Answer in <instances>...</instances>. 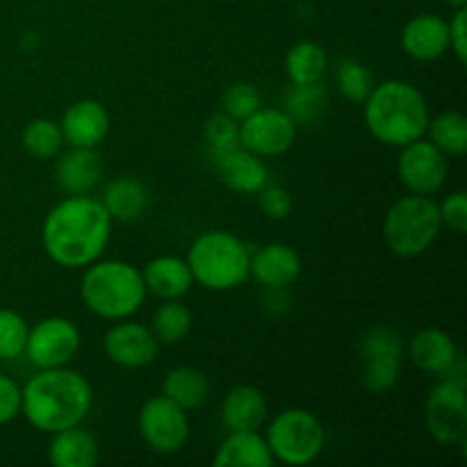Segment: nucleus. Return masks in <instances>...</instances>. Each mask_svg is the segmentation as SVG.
I'll return each instance as SVG.
<instances>
[{"label":"nucleus","instance_id":"nucleus-6","mask_svg":"<svg viewBox=\"0 0 467 467\" xmlns=\"http://www.w3.org/2000/svg\"><path fill=\"white\" fill-rule=\"evenodd\" d=\"M441 231V210L431 196H401L388 208L383 219V240L400 258H418L427 254Z\"/></svg>","mask_w":467,"mask_h":467},{"label":"nucleus","instance_id":"nucleus-13","mask_svg":"<svg viewBox=\"0 0 467 467\" xmlns=\"http://www.w3.org/2000/svg\"><path fill=\"white\" fill-rule=\"evenodd\" d=\"M397 173L410 194L431 196L445 187L450 176V162L442 150L429 140H415L401 146L400 160H397Z\"/></svg>","mask_w":467,"mask_h":467},{"label":"nucleus","instance_id":"nucleus-7","mask_svg":"<svg viewBox=\"0 0 467 467\" xmlns=\"http://www.w3.org/2000/svg\"><path fill=\"white\" fill-rule=\"evenodd\" d=\"M265 441L274 461L299 467L313 463L322 454L327 433L315 413L306 409H287L269 422Z\"/></svg>","mask_w":467,"mask_h":467},{"label":"nucleus","instance_id":"nucleus-26","mask_svg":"<svg viewBox=\"0 0 467 467\" xmlns=\"http://www.w3.org/2000/svg\"><path fill=\"white\" fill-rule=\"evenodd\" d=\"M162 395L185 410L199 409L210 395V379L201 369L176 368L164 377Z\"/></svg>","mask_w":467,"mask_h":467},{"label":"nucleus","instance_id":"nucleus-8","mask_svg":"<svg viewBox=\"0 0 467 467\" xmlns=\"http://www.w3.org/2000/svg\"><path fill=\"white\" fill-rule=\"evenodd\" d=\"M424 424L441 445H463L467 438L465 379L441 377L424 401Z\"/></svg>","mask_w":467,"mask_h":467},{"label":"nucleus","instance_id":"nucleus-10","mask_svg":"<svg viewBox=\"0 0 467 467\" xmlns=\"http://www.w3.org/2000/svg\"><path fill=\"white\" fill-rule=\"evenodd\" d=\"M363 354V386L365 390L381 395L395 388L401 372L404 345L395 328L374 327L360 340Z\"/></svg>","mask_w":467,"mask_h":467},{"label":"nucleus","instance_id":"nucleus-5","mask_svg":"<svg viewBox=\"0 0 467 467\" xmlns=\"http://www.w3.org/2000/svg\"><path fill=\"white\" fill-rule=\"evenodd\" d=\"M185 260L194 281L205 290H235L251 276L249 246L228 231H208L196 237Z\"/></svg>","mask_w":467,"mask_h":467},{"label":"nucleus","instance_id":"nucleus-30","mask_svg":"<svg viewBox=\"0 0 467 467\" xmlns=\"http://www.w3.org/2000/svg\"><path fill=\"white\" fill-rule=\"evenodd\" d=\"M23 149L36 160H50L57 158L64 149V135L62 128L57 121H50V119H35L26 126L23 130Z\"/></svg>","mask_w":467,"mask_h":467},{"label":"nucleus","instance_id":"nucleus-18","mask_svg":"<svg viewBox=\"0 0 467 467\" xmlns=\"http://www.w3.org/2000/svg\"><path fill=\"white\" fill-rule=\"evenodd\" d=\"M409 356L422 372L433 377H447L461 363L454 337L441 328H422L415 333L409 345Z\"/></svg>","mask_w":467,"mask_h":467},{"label":"nucleus","instance_id":"nucleus-20","mask_svg":"<svg viewBox=\"0 0 467 467\" xmlns=\"http://www.w3.org/2000/svg\"><path fill=\"white\" fill-rule=\"evenodd\" d=\"M103 164H100L96 149H78L71 146V150L59 153L57 167H55V181L59 190L67 192L68 196L89 194L100 181Z\"/></svg>","mask_w":467,"mask_h":467},{"label":"nucleus","instance_id":"nucleus-29","mask_svg":"<svg viewBox=\"0 0 467 467\" xmlns=\"http://www.w3.org/2000/svg\"><path fill=\"white\" fill-rule=\"evenodd\" d=\"M150 331L160 345H178L192 331V310L178 299H167L153 315Z\"/></svg>","mask_w":467,"mask_h":467},{"label":"nucleus","instance_id":"nucleus-11","mask_svg":"<svg viewBox=\"0 0 467 467\" xmlns=\"http://www.w3.org/2000/svg\"><path fill=\"white\" fill-rule=\"evenodd\" d=\"M299 126L278 108H258L240 121V146L258 158H278L287 153L296 140Z\"/></svg>","mask_w":467,"mask_h":467},{"label":"nucleus","instance_id":"nucleus-35","mask_svg":"<svg viewBox=\"0 0 467 467\" xmlns=\"http://www.w3.org/2000/svg\"><path fill=\"white\" fill-rule=\"evenodd\" d=\"M260 103H263L260 91L254 85H249V82H235L222 96L223 114H228L235 121L251 117L260 108Z\"/></svg>","mask_w":467,"mask_h":467},{"label":"nucleus","instance_id":"nucleus-37","mask_svg":"<svg viewBox=\"0 0 467 467\" xmlns=\"http://www.w3.org/2000/svg\"><path fill=\"white\" fill-rule=\"evenodd\" d=\"M258 201L263 213L272 219H285L287 214L292 213L290 192L283 190V187L278 185H269L267 182V185L258 192Z\"/></svg>","mask_w":467,"mask_h":467},{"label":"nucleus","instance_id":"nucleus-2","mask_svg":"<svg viewBox=\"0 0 467 467\" xmlns=\"http://www.w3.org/2000/svg\"><path fill=\"white\" fill-rule=\"evenodd\" d=\"M94 392L89 381L76 369H39L21 388V413L44 433H57L76 427L91 410Z\"/></svg>","mask_w":467,"mask_h":467},{"label":"nucleus","instance_id":"nucleus-25","mask_svg":"<svg viewBox=\"0 0 467 467\" xmlns=\"http://www.w3.org/2000/svg\"><path fill=\"white\" fill-rule=\"evenodd\" d=\"M100 203L105 205L112 222H135L149 208V190L137 178H114L105 185Z\"/></svg>","mask_w":467,"mask_h":467},{"label":"nucleus","instance_id":"nucleus-4","mask_svg":"<svg viewBox=\"0 0 467 467\" xmlns=\"http://www.w3.org/2000/svg\"><path fill=\"white\" fill-rule=\"evenodd\" d=\"M141 272L123 260H96L87 265L80 281V299L103 319H126L141 308L146 299Z\"/></svg>","mask_w":467,"mask_h":467},{"label":"nucleus","instance_id":"nucleus-1","mask_svg":"<svg viewBox=\"0 0 467 467\" xmlns=\"http://www.w3.org/2000/svg\"><path fill=\"white\" fill-rule=\"evenodd\" d=\"M112 217L105 205L89 194L67 196L44 219L41 244L59 267L78 269L96 263L108 249Z\"/></svg>","mask_w":467,"mask_h":467},{"label":"nucleus","instance_id":"nucleus-33","mask_svg":"<svg viewBox=\"0 0 467 467\" xmlns=\"http://www.w3.org/2000/svg\"><path fill=\"white\" fill-rule=\"evenodd\" d=\"M336 78L337 87H340V94L349 103H365L368 96L372 94L374 87H377L374 73L365 64H360L358 59H342Z\"/></svg>","mask_w":467,"mask_h":467},{"label":"nucleus","instance_id":"nucleus-39","mask_svg":"<svg viewBox=\"0 0 467 467\" xmlns=\"http://www.w3.org/2000/svg\"><path fill=\"white\" fill-rule=\"evenodd\" d=\"M450 26V50L461 64L467 62V7H459L451 16Z\"/></svg>","mask_w":467,"mask_h":467},{"label":"nucleus","instance_id":"nucleus-28","mask_svg":"<svg viewBox=\"0 0 467 467\" xmlns=\"http://www.w3.org/2000/svg\"><path fill=\"white\" fill-rule=\"evenodd\" d=\"M427 137L438 150L447 155V158H461L467 150V119L465 114L442 112L438 117L429 119Z\"/></svg>","mask_w":467,"mask_h":467},{"label":"nucleus","instance_id":"nucleus-22","mask_svg":"<svg viewBox=\"0 0 467 467\" xmlns=\"http://www.w3.org/2000/svg\"><path fill=\"white\" fill-rule=\"evenodd\" d=\"M141 278H144L146 292L162 301L181 299L194 285V276H192L187 260L176 258V255L153 258L141 269Z\"/></svg>","mask_w":467,"mask_h":467},{"label":"nucleus","instance_id":"nucleus-14","mask_svg":"<svg viewBox=\"0 0 467 467\" xmlns=\"http://www.w3.org/2000/svg\"><path fill=\"white\" fill-rule=\"evenodd\" d=\"M105 356L114 365L126 369H141L155 363L160 342L149 327L137 322H119L108 331L103 340Z\"/></svg>","mask_w":467,"mask_h":467},{"label":"nucleus","instance_id":"nucleus-36","mask_svg":"<svg viewBox=\"0 0 467 467\" xmlns=\"http://www.w3.org/2000/svg\"><path fill=\"white\" fill-rule=\"evenodd\" d=\"M441 210V222L442 226H447L450 231L463 235L467 231V194L463 190H456L451 194H447L442 199V203L438 205Z\"/></svg>","mask_w":467,"mask_h":467},{"label":"nucleus","instance_id":"nucleus-15","mask_svg":"<svg viewBox=\"0 0 467 467\" xmlns=\"http://www.w3.org/2000/svg\"><path fill=\"white\" fill-rule=\"evenodd\" d=\"M59 128L68 146L96 149L109 132V114L99 100L82 99L64 109Z\"/></svg>","mask_w":467,"mask_h":467},{"label":"nucleus","instance_id":"nucleus-40","mask_svg":"<svg viewBox=\"0 0 467 467\" xmlns=\"http://www.w3.org/2000/svg\"><path fill=\"white\" fill-rule=\"evenodd\" d=\"M450 5H454L456 9H459V7H467V0H450Z\"/></svg>","mask_w":467,"mask_h":467},{"label":"nucleus","instance_id":"nucleus-34","mask_svg":"<svg viewBox=\"0 0 467 467\" xmlns=\"http://www.w3.org/2000/svg\"><path fill=\"white\" fill-rule=\"evenodd\" d=\"M27 327L26 319L16 310L0 308V360H16L26 351Z\"/></svg>","mask_w":467,"mask_h":467},{"label":"nucleus","instance_id":"nucleus-31","mask_svg":"<svg viewBox=\"0 0 467 467\" xmlns=\"http://www.w3.org/2000/svg\"><path fill=\"white\" fill-rule=\"evenodd\" d=\"M324 108H327V89L319 82L295 85L287 94L285 112L295 119L296 126H308V123L317 121Z\"/></svg>","mask_w":467,"mask_h":467},{"label":"nucleus","instance_id":"nucleus-38","mask_svg":"<svg viewBox=\"0 0 467 467\" xmlns=\"http://www.w3.org/2000/svg\"><path fill=\"white\" fill-rule=\"evenodd\" d=\"M21 415V388L14 379L0 374V427Z\"/></svg>","mask_w":467,"mask_h":467},{"label":"nucleus","instance_id":"nucleus-27","mask_svg":"<svg viewBox=\"0 0 467 467\" xmlns=\"http://www.w3.org/2000/svg\"><path fill=\"white\" fill-rule=\"evenodd\" d=\"M328 68V55L317 41H299L285 57V71L292 85L319 82Z\"/></svg>","mask_w":467,"mask_h":467},{"label":"nucleus","instance_id":"nucleus-23","mask_svg":"<svg viewBox=\"0 0 467 467\" xmlns=\"http://www.w3.org/2000/svg\"><path fill=\"white\" fill-rule=\"evenodd\" d=\"M217 467H272L274 456L258 431H231L214 454Z\"/></svg>","mask_w":467,"mask_h":467},{"label":"nucleus","instance_id":"nucleus-17","mask_svg":"<svg viewBox=\"0 0 467 467\" xmlns=\"http://www.w3.org/2000/svg\"><path fill=\"white\" fill-rule=\"evenodd\" d=\"M401 48L418 62H433L450 50V26L436 14H418L401 30Z\"/></svg>","mask_w":467,"mask_h":467},{"label":"nucleus","instance_id":"nucleus-32","mask_svg":"<svg viewBox=\"0 0 467 467\" xmlns=\"http://www.w3.org/2000/svg\"><path fill=\"white\" fill-rule=\"evenodd\" d=\"M203 140L208 144V153L213 162L231 150L240 149V121L231 119L228 114H214L205 121Z\"/></svg>","mask_w":467,"mask_h":467},{"label":"nucleus","instance_id":"nucleus-9","mask_svg":"<svg viewBox=\"0 0 467 467\" xmlns=\"http://www.w3.org/2000/svg\"><path fill=\"white\" fill-rule=\"evenodd\" d=\"M137 427H140V436L155 454H176L190 438V420H187L185 409L164 395L144 401Z\"/></svg>","mask_w":467,"mask_h":467},{"label":"nucleus","instance_id":"nucleus-3","mask_svg":"<svg viewBox=\"0 0 467 467\" xmlns=\"http://www.w3.org/2000/svg\"><path fill=\"white\" fill-rule=\"evenodd\" d=\"M365 126L386 146L410 144L427 137L429 105L422 91L406 80L379 82L365 100Z\"/></svg>","mask_w":467,"mask_h":467},{"label":"nucleus","instance_id":"nucleus-12","mask_svg":"<svg viewBox=\"0 0 467 467\" xmlns=\"http://www.w3.org/2000/svg\"><path fill=\"white\" fill-rule=\"evenodd\" d=\"M80 349V331L67 317H46L36 322L27 333L26 351L35 368L53 369L67 368Z\"/></svg>","mask_w":467,"mask_h":467},{"label":"nucleus","instance_id":"nucleus-19","mask_svg":"<svg viewBox=\"0 0 467 467\" xmlns=\"http://www.w3.org/2000/svg\"><path fill=\"white\" fill-rule=\"evenodd\" d=\"M267 397L255 386H235L222 401V422L228 431H258L267 422Z\"/></svg>","mask_w":467,"mask_h":467},{"label":"nucleus","instance_id":"nucleus-16","mask_svg":"<svg viewBox=\"0 0 467 467\" xmlns=\"http://www.w3.org/2000/svg\"><path fill=\"white\" fill-rule=\"evenodd\" d=\"M299 274L301 255L285 242L265 244L251 255V276L267 290H285Z\"/></svg>","mask_w":467,"mask_h":467},{"label":"nucleus","instance_id":"nucleus-24","mask_svg":"<svg viewBox=\"0 0 467 467\" xmlns=\"http://www.w3.org/2000/svg\"><path fill=\"white\" fill-rule=\"evenodd\" d=\"M50 436L48 459L55 467H94L99 463V442L80 424Z\"/></svg>","mask_w":467,"mask_h":467},{"label":"nucleus","instance_id":"nucleus-21","mask_svg":"<svg viewBox=\"0 0 467 467\" xmlns=\"http://www.w3.org/2000/svg\"><path fill=\"white\" fill-rule=\"evenodd\" d=\"M214 167H217L223 185L237 194H258L269 182V173L263 158L249 153L242 146L214 160Z\"/></svg>","mask_w":467,"mask_h":467}]
</instances>
